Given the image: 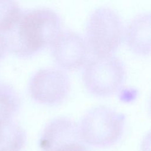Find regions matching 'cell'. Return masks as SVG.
Instances as JSON below:
<instances>
[{"mask_svg":"<svg viewBox=\"0 0 151 151\" xmlns=\"http://www.w3.org/2000/svg\"><path fill=\"white\" fill-rule=\"evenodd\" d=\"M61 26L60 15L52 9L21 11L12 26L3 34L8 51L22 58L32 57L50 47Z\"/></svg>","mask_w":151,"mask_h":151,"instance_id":"6da1fadb","label":"cell"},{"mask_svg":"<svg viewBox=\"0 0 151 151\" xmlns=\"http://www.w3.org/2000/svg\"><path fill=\"white\" fill-rule=\"evenodd\" d=\"M125 116L110 107L100 106L88 110L78 126L81 141L99 148L117 143L124 129Z\"/></svg>","mask_w":151,"mask_h":151,"instance_id":"7a4b0ae2","label":"cell"},{"mask_svg":"<svg viewBox=\"0 0 151 151\" xmlns=\"http://www.w3.org/2000/svg\"><path fill=\"white\" fill-rule=\"evenodd\" d=\"M82 78L86 90L92 95L110 97L124 84L126 68L122 61L113 55L93 56L85 63Z\"/></svg>","mask_w":151,"mask_h":151,"instance_id":"3957f363","label":"cell"},{"mask_svg":"<svg viewBox=\"0 0 151 151\" xmlns=\"http://www.w3.org/2000/svg\"><path fill=\"white\" fill-rule=\"evenodd\" d=\"M123 26L119 15L113 9L101 7L90 16L86 28V42L93 56L113 55L120 45Z\"/></svg>","mask_w":151,"mask_h":151,"instance_id":"277c9868","label":"cell"},{"mask_svg":"<svg viewBox=\"0 0 151 151\" xmlns=\"http://www.w3.org/2000/svg\"><path fill=\"white\" fill-rule=\"evenodd\" d=\"M71 83L68 74L55 68L40 69L31 77L28 92L35 102L46 106L62 103L68 96Z\"/></svg>","mask_w":151,"mask_h":151,"instance_id":"5b68a950","label":"cell"},{"mask_svg":"<svg viewBox=\"0 0 151 151\" xmlns=\"http://www.w3.org/2000/svg\"><path fill=\"white\" fill-rule=\"evenodd\" d=\"M50 47L55 62L64 70L78 69L88 59L86 41L78 34L70 30L60 31Z\"/></svg>","mask_w":151,"mask_h":151,"instance_id":"8992f818","label":"cell"},{"mask_svg":"<svg viewBox=\"0 0 151 151\" xmlns=\"http://www.w3.org/2000/svg\"><path fill=\"white\" fill-rule=\"evenodd\" d=\"M83 142L78 126L66 117L55 118L44 127L41 134L39 146L42 151H57L67 145Z\"/></svg>","mask_w":151,"mask_h":151,"instance_id":"52a82bcc","label":"cell"},{"mask_svg":"<svg viewBox=\"0 0 151 151\" xmlns=\"http://www.w3.org/2000/svg\"><path fill=\"white\" fill-rule=\"evenodd\" d=\"M150 14H140L131 21L126 30V42L135 54L147 55L150 54Z\"/></svg>","mask_w":151,"mask_h":151,"instance_id":"ba28073f","label":"cell"},{"mask_svg":"<svg viewBox=\"0 0 151 151\" xmlns=\"http://www.w3.org/2000/svg\"><path fill=\"white\" fill-rule=\"evenodd\" d=\"M26 141L25 130L13 118L0 116V151H21Z\"/></svg>","mask_w":151,"mask_h":151,"instance_id":"9c48e42d","label":"cell"},{"mask_svg":"<svg viewBox=\"0 0 151 151\" xmlns=\"http://www.w3.org/2000/svg\"><path fill=\"white\" fill-rule=\"evenodd\" d=\"M20 107L21 99L17 91L9 84L0 83V116L13 118Z\"/></svg>","mask_w":151,"mask_h":151,"instance_id":"30bf717a","label":"cell"},{"mask_svg":"<svg viewBox=\"0 0 151 151\" xmlns=\"http://www.w3.org/2000/svg\"><path fill=\"white\" fill-rule=\"evenodd\" d=\"M21 9L15 0H0V32L5 33L12 26Z\"/></svg>","mask_w":151,"mask_h":151,"instance_id":"8fae6325","label":"cell"},{"mask_svg":"<svg viewBox=\"0 0 151 151\" xmlns=\"http://www.w3.org/2000/svg\"><path fill=\"white\" fill-rule=\"evenodd\" d=\"M57 151H90L82 142L67 145Z\"/></svg>","mask_w":151,"mask_h":151,"instance_id":"7c38bea8","label":"cell"},{"mask_svg":"<svg viewBox=\"0 0 151 151\" xmlns=\"http://www.w3.org/2000/svg\"><path fill=\"white\" fill-rule=\"evenodd\" d=\"M8 51L5 38L3 34L0 32V60L5 55Z\"/></svg>","mask_w":151,"mask_h":151,"instance_id":"4fadbf2b","label":"cell"}]
</instances>
